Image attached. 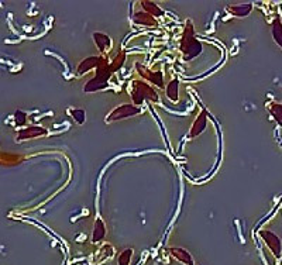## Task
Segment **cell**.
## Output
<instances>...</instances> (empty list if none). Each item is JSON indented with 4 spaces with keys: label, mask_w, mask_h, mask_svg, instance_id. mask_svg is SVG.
<instances>
[{
    "label": "cell",
    "mask_w": 282,
    "mask_h": 265,
    "mask_svg": "<svg viewBox=\"0 0 282 265\" xmlns=\"http://www.w3.org/2000/svg\"><path fill=\"white\" fill-rule=\"evenodd\" d=\"M179 51L182 54L185 61H191L196 58L198 55H201L203 51V45L199 40H196L195 37V28L194 24L191 23V20L186 23L184 34L179 43Z\"/></svg>",
    "instance_id": "cell-1"
},
{
    "label": "cell",
    "mask_w": 282,
    "mask_h": 265,
    "mask_svg": "<svg viewBox=\"0 0 282 265\" xmlns=\"http://www.w3.org/2000/svg\"><path fill=\"white\" fill-rule=\"evenodd\" d=\"M129 93L132 96L134 106H140L144 100H148L152 103H158L159 96L157 90L151 86L150 83H147L142 79H134L132 80L130 86H129Z\"/></svg>",
    "instance_id": "cell-2"
},
{
    "label": "cell",
    "mask_w": 282,
    "mask_h": 265,
    "mask_svg": "<svg viewBox=\"0 0 282 265\" xmlns=\"http://www.w3.org/2000/svg\"><path fill=\"white\" fill-rule=\"evenodd\" d=\"M115 73V71L112 69L110 64L107 61L106 55H103V60L100 62V65L96 68V75L95 78L89 80L88 83L83 86V92L90 93V92H96V90H102L107 86V82L110 79V76Z\"/></svg>",
    "instance_id": "cell-3"
},
{
    "label": "cell",
    "mask_w": 282,
    "mask_h": 265,
    "mask_svg": "<svg viewBox=\"0 0 282 265\" xmlns=\"http://www.w3.org/2000/svg\"><path fill=\"white\" fill-rule=\"evenodd\" d=\"M141 115L140 107L126 103V105H120V106L115 107L109 115L106 116V123H115V122H120L129 117H134V116Z\"/></svg>",
    "instance_id": "cell-4"
},
{
    "label": "cell",
    "mask_w": 282,
    "mask_h": 265,
    "mask_svg": "<svg viewBox=\"0 0 282 265\" xmlns=\"http://www.w3.org/2000/svg\"><path fill=\"white\" fill-rule=\"evenodd\" d=\"M260 237L265 243V246L268 247V250L273 253V256L277 260H281L282 257V244L280 237L277 234H274L273 231L270 230H261L260 231Z\"/></svg>",
    "instance_id": "cell-5"
},
{
    "label": "cell",
    "mask_w": 282,
    "mask_h": 265,
    "mask_svg": "<svg viewBox=\"0 0 282 265\" xmlns=\"http://www.w3.org/2000/svg\"><path fill=\"white\" fill-rule=\"evenodd\" d=\"M136 71L137 73L141 76V79L144 80H148L151 82L154 86H158V88H164V73L161 71L158 72H154L148 69L147 66H144V65H141L140 62H137L136 64Z\"/></svg>",
    "instance_id": "cell-6"
},
{
    "label": "cell",
    "mask_w": 282,
    "mask_h": 265,
    "mask_svg": "<svg viewBox=\"0 0 282 265\" xmlns=\"http://www.w3.org/2000/svg\"><path fill=\"white\" fill-rule=\"evenodd\" d=\"M47 134H48V130L41 126H28L17 132L16 141H26V140H33L38 137H45Z\"/></svg>",
    "instance_id": "cell-7"
},
{
    "label": "cell",
    "mask_w": 282,
    "mask_h": 265,
    "mask_svg": "<svg viewBox=\"0 0 282 265\" xmlns=\"http://www.w3.org/2000/svg\"><path fill=\"white\" fill-rule=\"evenodd\" d=\"M102 60H103V55H93V57H89L86 60H83V61L78 65L76 76H83V75H86L89 71L96 69L97 66L100 65Z\"/></svg>",
    "instance_id": "cell-8"
},
{
    "label": "cell",
    "mask_w": 282,
    "mask_h": 265,
    "mask_svg": "<svg viewBox=\"0 0 282 265\" xmlns=\"http://www.w3.org/2000/svg\"><path fill=\"white\" fill-rule=\"evenodd\" d=\"M208 127V113L203 110L201 112V115H198V117L195 119V122L192 123V127L189 130V134H188V138H195L198 137L199 134H202Z\"/></svg>",
    "instance_id": "cell-9"
},
{
    "label": "cell",
    "mask_w": 282,
    "mask_h": 265,
    "mask_svg": "<svg viewBox=\"0 0 282 265\" xmlns=\"http://www.w3.org/2000/svg\"><path fill=\"white\" fill-rule=\"evenodd\" d=\"M168 253L169 256L172 257L174 260H176L178 263L184 265H195L194 257L191 256L189 251H186L185 248L181 247H169L168 248Z\"/></svg>",
    "instance_id": "cell-10"
},
{
    "label": "cell",
    "mask_w": 282,
    "mask_h": 265,
    "mask_svg": "<svg viewBox=\"0 0 282 265\" xmlns=\"http://www.w3.org/2000/svg\"><path fill=\"white\" fill-rule=\"evenodd\" d=\"M106 233H107V230H106V224L103 219L102 217H96L95 224H93V230H92V243L93 244L102 243L105 240Z\"/></svg>",
    "instance_id": "cell-11"
},
{
    "label": "cell",
    "mask_w": 282,
    "mask_h": 265,
    "mask_svg": "<svg viewBox=\"0 0 282 265\" xmlns=\"http://www.w3.org/2000/svg\"><path fill=\"white\" fill-rule=\"evenodd\" d=\"M93 41L96 44L97 50L105 55L106 53H109L113 47V41L109 36H106L103 33H93Z\"/></svg>",
    "instance_id": "cell-12"
},
{
    "label": "cell",
    "mask_w": 282,
    "mask_h": 265,
    "mask_svg": "<svg viewBox=\"0 0 282 265\" xmlns=\"http://www.w3.org/2000/svg\"><path fill=\"white\" fill-rule=\"evenodd\" d=\"M133 21L136 24H140V26L145 27H157L158 23H157V18H154L151 14L142 11V10H139L133 14Z\"/></svg>",
    "instance_id": "cell-13"
},
{
    "label": "cell",
    "mask_w": 282,
    "mask_h": 265,
    "mask_svg": "<svg viewBox=\"0 0 282 265\" xmlns=\"http://www.w3.org/2000/svg\"><path fill=\"white\" fill-rule=\"evenodd\" d=\"M141 6V9H142V11H145V13H148V14H151L154 18L157 17H162L164 16V10H161L158 7V4L155 3V1H140L139 3Z\"/></svg>",
    "instance_id": "cell-14"
},
{
    "label": "cell",
    "mask_w": 282,
    "mask_h": 265,
    "mask_svg": "<svg viewBox=\"0 0 282 265\" xmlns=\"http://www.w3.org/2000/svg\"><path fill=\"white\" fill-rule=\"evenodd\" d=\"M251 9L253 6L250 3L247 4H234V6H230L227 7V11H229L231 16H236V17H246L251 13Z\"/></svg>",
    "instance_id": "cell-15"
},
{
    "label": "cell",
    "mask_w": 282,
    "mask_h": 265,
    "mask_svg": "<svg viewBox=\"0 0 282 265\" xmlns=\"http://www.w3.org/2000/svg\"><path fill=\"white\" fill-rule=\"evenodd\" d=\"M115 256V248L112 244H103L102 247L99 248V251H97V263L100 264V263H105L107 260H110V258H113Z\"/></svg>",
    "instance_id": "cell-16"
},
{
    "label": "cell",
    "mask_w": 282,
    "mask_h": 265,
    "mask_svg": "<svg viewBox=\"0 0 282 265\" xmlns=\"http://www.w3.org/2000/svg\"><path fill=\"white\" fill-rule=\"evenodd\" d=\"M178 88H179V80L178 79H172L168 83L167 88H165V93H167L169 100L178 102V99H179V89Z\"/></svg>",
    "instance_id": "cell-17"
},
{
    "label": "cell",
    "mask_w": 282,
    "mask_h": 265,
    "mask_svg": "<svg viewBox=\"0 0 282 265\" xmlns=\"http://www.w3.org/2000/svg\"><path fill=\"white\" fill-rule=\"evenodd\" d=\"M267 107H268V110H270V113H271V116H273L274 119H275L278 123L282 124V105L281 103L273 102V103L267 105Z\"/></svg>",
    "instance_id": "cell-18"
},
{
    "label": "cell",
    "mask_w": 282,
    "mask_h": 265,
    "mask_svg": "<svg viewBox=\"0 0 282 265\" xmlns=\"http://www.w3.org/2000/svg\"><path fill=\"white\" fill-rule=\"evenodd\" d=\"M68 113L70 116L78 124H83L85 123V120H86V113H85V110L83 109H76V107H73V109H70L68 110Z\"/></svg>",
    "instance_id": "cell-19"
},
{
    "label": "cell",
    "mask_w": 282,
    "mask_h": 265,
    "mask_svg": "<svg viewBox=\"0 0 282 265\" xmlns=\"http://www.w3.org/2000/svg\"><path fill=\"white\" fill-rule=\"evenodd\" d=\"M133 254H134L133 248H126V250H123V251H122V253L119 254V258H117V264H119V265H130V263H132Z\"/></svg>",
    "instance_id": "cell-20"
},
{
    "label": "cell",
    "mask_w": 282,
    "mask_h": 265,
    "mask_svg": "<svg viewBox=\"0 0 282 265\" xmlns=\"http://www.w3.org/2000/svg\"><path fill=\"white\" fill-rule=\"evenodd\" d=\"M273 37L275 43L282 48V23L281 20H275L273 24Z\"/></svg>",
    "instance_id": "cell-21"
},
{
    "label": "cell",
    "mask_w": 282,
    "mask_h": 265,
    "mask_svg": "<svg viewBox=\"0 0 282 265\" xmlns=\"http://www.w3.org/2000/svg\"><path fill=\"white\" fill-rule=\"evenodd\" d=\"M14 123L17 126H24L27 123V115L21 110H16L14 112Z\"/></svg>",
    "instance_id": "cell-22"
}]
</instances>
